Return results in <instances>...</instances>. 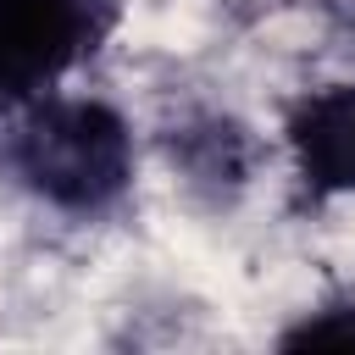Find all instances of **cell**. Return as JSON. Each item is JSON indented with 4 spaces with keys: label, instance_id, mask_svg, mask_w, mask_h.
<instances>
[{
    "label": "cell",
    "instance_id": "obj_1",
    "mask_svg": "<svg viewBox=\"0 0 355 355\" xmlns=\"http://www.w3.org/2000/svg\"><path fill=\"white\" fill-rule=\"evenodd\" d=\"M0 172L61 216H105L133 189L139 139L111 100L44 89L0 122Z\"/></svg>",
    "mask_w": 355,
    "mask_h": 355
},
{
    "label": "cell",
    "instance_id": "obj_2",
    "mask_svg": "<svg viewBox=\"0 0 355 355\" xmlns=\"http://www.w3.org/2000/svg\"><path fill=\"white\" fill-rule=\"evenodd\" d=\"M122 22V0H0V105L22 111L89 67Z\"/></svg>",
    "mask_w": 355,
    "mask_h": 355
},
{
    "label": "cell",
    "instance_id": "obj_3",
    "mask_svg": "<svg viewBox=\"0 0 355 355\" xmlns=\"http://www.w3.org/2000/svg\"><path fill=\"white\" fill-rule=\"evenodd\" d=\"M283 144L311 200L355 194V78L300 94L288 105Z\"/></svg>",
    "mask_w": 355,
    "mask_h": 355
},
{
    "label": "cell",
    "instance_id": "obj_4",
    "mask_svg": "<svg viewBox=\"0 0 355 355\" xmlns=\"http://www.w3.org/2000/svg\"><path fill=\"white\" fill-rule=\"evenodd\" d=\"M172 161L189 172V183L205 189H244L255 172V139L233 116H194L172 133Z\"/></svg>",
    "mask_w": 355,
    "mask_h": 355
},
{
    "label": "cell",
    "instance_id": "obj_5",
    "mask_svg": "<svg viewBox=\"0 0 355 355\" xmlns=\"http://www.w3.org/2000/svg\"><path fill=\"white\" fill-rule=\"evenodd\" d=\"M283 349H355V300H327L277 333Z\"/></svg>",
    "mask_w": 355,
    "mask_h": 355
}]
</instances>
